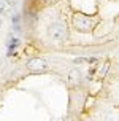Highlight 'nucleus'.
<instances>
[{
	"instance_id": "obj_1",
	"label": "nucleus",
	"mask_w": 119,
	"mask_h": 121,
	"mask_svg": "<svg viewBox=\"0 0 119 121\" xmlns=\"http://www.w3.org/2000/svg\"><path fill=\"white\" fill-rule=\"evenodd\" d=\"M75 26H76L79 30H89L94 27V21L89 18H84L81 14H76L75 16Z\"/></svg>"
},
{
	"instance_id": "obj_2",
	"label": "nucleus",
	"mask_w": 119,
	"mask_h": 121,
	"mask_svg": "<svg viewBox=\"0 0 119 121\" xmlns=\"http://www.w3.org/2000/svg\"><path fill=\"white\" fill-rule=\"evenodd\" d=\"M27 67H29L30 70H33V72H43V70L48 69V64L43 59L35 57V59H30L29 62H27Z\"/></svg>"
},
{
	"instance_id": "obj_3",
	"label": "nucleus",
	"mask_w": 119,
	"mask_h": 121,
	"mask_svg": "<svg viewBox=\"0 0 119 121\" xmlns=\"http://www.w3.org/2000/svg\"><path fill=\"white\" fill-rule=\"evenodd\" d=\"M51 34H53L54 38H64L65 37V29L62 24H54L51 27Z\"/></svg>"
}]
</instances>
